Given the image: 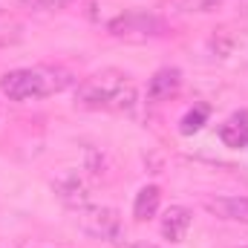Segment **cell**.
<instances>
[{
    "mask_svg": "<svg viewBox=\"0 0 248 248\" xmlns=\"http://www.w3.org/2000/svg\"><path fill=\"white\" fill-rule=\"evenodd\" d=\"M75 104L81 110H133L136 84L122 69H101L78 84Z\"/></svg>",
    "mask_w": 248,
    "mask_h": 248,
    "instance_id": "cell-1",
    "label": "cell"
},
{
    "mask_svg": "<svg viewBox=\"0 0 248 248\" xmlns=\"http://www.w3.org/2000/svg\"><path fill=\"white\" fill-rule=\"evenodd\" d=\"M75 78L72 72H66L61 66H23V69H12L0 78V90L6 98L12 101H35V98H46L63 93L66 87H72Z\"/></svg>",
    "mask_w": 248,
    "mask_h": 248,
    "instance_id": "cell-2",
    "label": "cell"
},
{
    "mask_svg": "<svg viewBox=\"0 0 248 248\" xmlns=\"http://www.w3.org/2000/svg\"><path fill=\"white\" fill-rule=\"evenodd\" d=\"M107 32L119 41H127V44H144V41L168 35V23L153 12L130 9V12L116 15L113 20H107Z\"/></svg>",
    "mask_w": 248,
    "mask_h": 248,
    "instance_id": "cell-3",
    "label": "cell"
},
{
    "mask_svg": "<svg viewBox=\"0 0 248 248\" xmlns=\"http://www.w3.org/2000/svg\"><path fill=\"white\" fill-rule=\"evenodd\" d=\"M78 217V228L95 240H119L122 237V217L116 208L107 205H87L81 211H75Z\"/></svg>",
    "mask_w": 248,
    "mask_h": 248,
    "instance_id": "cell-4",
    "label": "cell"
},
{
    "mask_svg": "<svg viewBox=\"0 0 248 248\" xmlns=\"http://www.w3.org/2000/svg\"><path fill=\"white\" fill-rule=\"evenodd\" d=\"M52 190H55V196L69 211H81V208L90 205V187H87V182L75 170H61L52 179Z\"/></svg>",
    "mask_w": 248,
    "mask_h": 248,
    "instance_id": "cell-5",
    "label": "cell"
},
{
    "mask_svg": "<svg viewBox=\"0 0 248 248\" xmlns=\"http://www.w3.org/2000/svg\"><path fill=\"white\" fill-rule=\"evenodd\" d=\"M202 205L217 219L248 225V196H208V199H202Z\"/></svg>",
    "mask_w": 248,
    "mask_h": 248,
    "instance_id": "cell-6",
    "label": "cell"
},
{
    "mask_svg": "<svg viewBox=\"0 0 248 248\" xmlns=\"http://www.w3.org/2000/svg\"><path fill=\"white\" fill-rule=\"evenodd\" d=\"M179 87H182V72L176 66H162L147 81V98L150 101H168L179 93Z\"/></svg>",
    "mask_w": 248,
    "mask_h": 248,
    "instance_id": "cell-7",
    "label": "cell"
},
{
    "mask_svg": "<svg viewBox=\"0 0 248 248\" xmlns=\"http://www.w3.org/2000/svg\"><path fill=\"white\" fill-rule=\"evenodd\" d=\"M190 225H193L190 208H185V205H170V208L165 211V217H162L159 231H162V237H165L168 243H182Z\"/></svg>",
    "mask_w": 248,
    "mask_h": 248,
    "instance_id": "cell-8",
    "label": "cell"
},
{
    "mask_svg": "<svg viewBox=\"0 0 248 248\" xmlns=\"http://www.w3.org/2000/svg\"><path fill=\"white\" fill-rule=\"evenodd\" d=\"M219 139H222L225 147H234V150L248 147V110L231 113L219 127Z\"/></svg>",
    "mask_w": 248,
    "mask_h": 248,
    "instance_id": "cell-9",
    "label": "cell"
},
{
    "mask_svg": "<svg viewBox=\"0 0 248 248\" xmlns=\"http://www.w3.org/2000/svg\"><path fill=\"white\" fill-rule=\"evenodd\" d=\"M159 202H162V190L156 185H144L136 193V199H133V217H136L139 222L153 219L156 211H159Z\"/></svg>",
    "mask_w": 248,
    "mask_h": 248,
    "instance_id": "cell-10",
    "label": "cell"
},
{
    "mask_svg": "<svg viewBox=\"0 0 248 248\" xmlns=\"http://www.w3.org/2000/svg\"><path fill=\"white\" fill-rule=\"evenodd\" d=\"M208 116H211V110H208V104H196V107H190L185 116H182V122H179V130L190 136V133H199L205 124H208Z\"/></svg>",
    "mask_w": 248,
    "mask_h": 248,
    "instance_id": "cell-11",
    "label": "cell"
},
{
    "mask_svg": "<svg viewBox=\"0 0 248 248\" xmlns=\"http://www.w3.org/2000/svg\"><path fill=\"white\" fill-rule=\"evenodd\" d=\"M222 0H170V6H176L179 12H196V15H205V12H214L219 9Z\"/></svg>",
    "mask_w": 248,
    "mask_h": 248,
    "instance_id": "cell-12",
    "label": "cell"
},
{
    "mask_svg": "<svg viewBox=\"0 0 248 248\" xmlns=\"http://www.w3.org/2000/svg\"><path fill=\"white\" fill-rule=\"evenodd\" d=\"M87 170H90L95 179H101V173H104V153H101V150H95V147L87 150Z\"/></svg>",
    "mask_w": 248,
    "mask_h": 248,
    "instance_id": "cell-13",
    "label": "cell"
},
{
    "mask_svg": "<svg viewBox=\"0 0 248 248\" xmlns=\"http://www.w3.org/2000/svg\"><path fill=\"white\" fill-rule=\"evenodd\" d=\"M26 9H38V12H52V9H63L69 0H20Z\"/></svg>",
    "mask_w": 248,
    "mask_h": 248,
    "instance_id": "cell-14",
    "label": "cell"
},
{
    "mask_svg": "<svg viewBox=\"0 0 248 248\" xmlns=\"http://www.w3.org/2000/svg\"><path fill=\"white\" fill-rule=\"evenodd\" d=\"M113 248H159V246H153V243H119Z\"/></svg>",
    "mask_w": 248,
    "mask_h": 248,
    "instance_id": "cell-15",
    "label": "cell"
},
{
    "mask_svg": "<svg viewBox=\"0 0 248 248\" xmlns=\"http://www.w3.org/2000/svg\"><path fill=\"white\" fill-rule=\"evenodd\" d=\"M246 248H248V246H246Z\"/></svg>",
    "mask_w": 248,
    "mask_h": 248,
    "instance_id": "cell-16",
    "label": "cell"
}]
</instances>
